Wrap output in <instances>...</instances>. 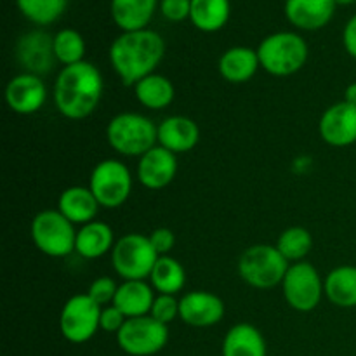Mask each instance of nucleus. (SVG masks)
<instances>
[{"mask_svg": "<svg viewBox=\"0 0 356 356\" xmlns=\"http://www.w3.org/2000/svg\"><path fill=\"white\" fill-rule=\"evenodd\" d=\"M336 7V0H285L284 13L292 26L315 31L330 23Z\"/></svg>", "mask_w": 356, "mask_h": 356, "instance_id": "nucleus-17", "label": "nucleus"}, {"mask_svg": "<svg viewBox=\"0 0 356 356\" xmlns=\"http://www.w3.org/2000/svg\"><path fill=\"white\" fill-rule=\"evenodd\" d=\"M31 240L49 257H66L75 252V225L56 209L38 212L31 221Z\"/></svg>", "mask_w": 356, "mask_h": 356, "instance_id": "nucleus-7", "label": "nucleus"}, {"mask_svg": "<svg viewBox=\"0 0 356 356\" xmlns=\"http://www.w3.org/2000/svg\"><path fill=\"white\" fill-rule=\"evenodd\" d=\"M125 322H127V316H125L115 305L104 306V308L101 309L99 329L104 330V332L118 334Z\"/></svg>", "mask_w": 356, "mask_h": 356, "instance_id": "nucleus-35", "label": "nucleus"}, {"mask_svg": "<svg viewBox=\"0 0 356 356\" xmlns=\"http://www.w3.org/2000/svg\"><path fill=\"white\" fill-rule=\"evenodd\" d=\"M117 343L124 353L131 356H152L167 346L169 329L149 315L127 318L117 334Z\"/></svg>", "mask_w": 356, "mask_h": 356, "instance_id": "nucleus-10", "label": "nucleus"}, {"mask_svg": "<svg viewBox=\"0 0 356 356\" xmlns=\"http://www.w3.org/2000/svg\"><path fill=\"white\" fill-rule=\"evenodd\" d=\"M200 141V129L191 118L172 115L159 124V145L172 152L174 155L188 153Z\"/></svg>", "mask_w": 356, "mask_h": 356, "instance_id": "nucleus-18", "label": "nucleus"}, {"mask_svg": "<svg viewBox=\"0 0 356 356\" xmlns=\"http://www.w3.org/2000/svg\"><path fill=\"white\" fill-rule=\"evenodd\" d=\"M277 249L289 263H301L313 249V236L302 226L287 228L277 240Z\"/></svg>", "mask_w": 356, "mask_h": 356, "instance_id": "nucleus-30", "label": "nucleus"}, {"mask_svg": "<svg viewBox=\"0 0 356 356\" xmlns=\"http://www.w3.org/2000/svg\"><path fill=\"white\" fill-rule=\"evenodd\" d=\"M160 13L170 23L190 19L191 0H160Z\"/></svg>", "mask_w": 356, "mask_h": 356, "instance_id": "nucleus-34", "label": "nucleus"}, {"mask_svg": "<svg viewBox=\"0 0 356 356\" xmlns=\"http://www.w3.org/2000/svg\"><path fill=\"white\" fill-rule=\"evenodd\" d=\"M343 44L348 54L356 59V14L346 23L343 31Z\"/></svg>", "mask_w": 356, "mask_h": 356, "instance_id": "nucleus-37", "label": "nucleus"}, {"mask_svg": "<svg viewBox=\"0 0 356 356\" xmlns=\"http://www.w3.org/2000/svg\"><path fill=\"white\" fill-rule=\"evenodd\" d=\"M225 316V302L207 291H193L179 299V318L186 325L205 329L219 323Z\"/></svg>", "mask_w": 356, "mask_h": 356, "instance_id": "nucleus-14", "label": "nucleus"}, {"mask_svg": "<svg viewBox=\"0 0 356 356\" xmlns=\"http://www.w3.org/2000/svg\"><path fill=\"white\" fill-rule=\"evenodd\" d=\"M108 145L124 156L141 159L159 143V125L146 115L125 111L118 113L106 125Z\"/></svg>", "mask_w": 356, "mask_h": 356, "instance_id": "nucleus-3", "label": "nucleus"}, {"mask_svg": "<svg viewBox=\"0 0 356 356\" xmlns=\"http://www.w3.org/2000/svg\"><path fill=\"white\" fill-rule=\"evenodd\" d=\"M89 188L101 207L117 209L129 200L132 191V176L124 162L106 159L96 163L89 177Z\"/></svg>", "mask_w": 356, "mask_h": 356, "instance_id": "nucleus-8", "label": "nucleus"}, {"mask_svg": "<svg viewBox=\"0 0 356 356\" xmlns=\"http://www.w3.org/2000/svg\"><path fill=\"white\" fill-rule=\"evenodd\" d=\"M47 101V87L42 82L40 75L35 73H19L13 76L6 87V103L14 113L33 115Z\"/></svg>", "mask_w": 356, "mask_h": 356, "instance_id": "nucleus-13", "label": "nucleus"}, {"mask_svg": "<svg viewBox=\"0 0 356 356\" xmlns=\"http://www.w3.org/2000/svg\"><path fill=\"white\" fill-rule=\"evenodd\" d=\"M159 6V0H111L110 13L122 31H138L148 28Z\"/></svg>", "mask_w": 356, "mask_h": 356, "instance_id": "nucleus-22", "label": "nucleus"}, {"mask_svg": "<svg viewBox=\"0 0 356 356\" xmlns=\"http://www.w3.org/2000/svg\"><path fill=\"white\" fill-rule=\"evenodd\" d=\"M261 68L273 76H291L308 61V44L294 31H277L263 38L256 49Z\"/></svg>", "mask_w": 356, "mask_h": 356, "instance_id": "nucleus-4", "label": "nucleus"}, {"mask_svg": "<svg viewBox=\"0 0 356 356\" xmlns=\"http://www.w3.org/2000/svg\"><path fill=\"white\" fill-rule=\"evenodd\" d=\"M104 82L99 70L89 61L65 66L54 83V104L63 117L83 120L99 106Z\"/></svg>", "mask_w": 356, "mask_h": 356, "instance_id": "nucleus-2", "label": "nucleus"}, {"mask_svg": "<svg viewBox=\"0 0 356 356\" xmlns=\"http://www.w3.org/2000/svg\"><path fill=\"white\" fill-rule=\"evenodd\" d=\"M99 202L89 186H70L59 195L58 211L73 225H87L96 221Z\"/></svg>", "mask_w": 356, "mask_h": 356, "instance_id": "nucleus-19", "label": "nucleus"}, {"mask_svg": "<svg viewBox=\"0 0 356 356\" xmlns=\"http://www.w3.org/2000/svg\"><path fill=\"white\" fill-rule=\"evenodd\" d=\"M117 291H118V285L115 284L113 278L99 277L90 284L89 291H87V296H89L96 305H99L101 308H104V306L113 305Z\"/></svg>", "mask_w": 356, "mask_h": 356, "instance_id": "nucleus-33", "label": "nucleus"}, {"mask_svg": "<svg viewBox=\"0 0 356 356\" xmlns=\"http://www.w3.org/2000/svg\"><path fill=\"white\" fill-rule=\"evenodd\" d=\"M261 61L257 51L243 45L228 49L225 54L219 58L218 70L222 79L229 83H243L249 82L259 70Z\"/></svg>", "mask_w": 356, "mask_h": 356, "instance_id": "nucleus-21", "label": "nucleus"}, {"mask_svg": "<svg viewBox=\"0 0 356 356\" xmlns=\"http://www.w3.org/2000/svg\"><path fill=\"white\" fill-rule=\"evenodd\" d=\"M344 101L356 106V82L350 83V86L346 87V90H344Z\"/></svg>", "mask_w": 356, "mask_h": 356, "instance_id": "nucleus-38", "label": "nucleus"}, {"mask_svg": "<svg viewBox=\"0 0 356 356\" xmlns=\"http://www.w3.org/2000/svg\"><path fill=\"white\" fill-rule=\"evenodd\" d=\"M149 316H153L156 322L163 323V325H169L170 322L179 318V301L176 299V296L156 294Z\"/></svg>", "mask_w": 356, "mask_h": 356, "instance_id": "nucleus-32", "label": "nucleus"}, {"mask_svg": "<svg viewBox=\"0 0 356 356\" xmlns=\"http://www.w3.org/2000/svg\"><path fill=\"white\" fill-rule=\"evenodd\" d=\"M222 356H266V341L250 323H236L226 332Z\"/></svg>", "mask_w": 356, "mask_h": 356, "instance_id": "nucleus-24", "label": "nucleus"}, {"mask_svg": "<svg viewBox=\"0 0 356 356\" xmlns=\"http://www.w3.org/2000/svg\"><path fill=\"white\" fill-rule=\"evenodd\" d=\"M356 0H336L337 6H351V3H355Z\"/></svg>", "mask_w": 356, "mask_h": 356, "instance_id": "nucleus-39", "label": "nucleus"}, {"mask_svg": "<svg viewBox=\"0 0 356 356\" xmlns=\"http://www.w3.org/2000/svg\"><path fill=\"white\" fill-rule=\"evenodd\" d=\"M19 13L38 26L56 23L65 14L68 0H16Z\"/></svg>", "mask_w": 356, "mask_h": 356, "instance_id": "nucleus-29", "label": "nucleus"}, {"mask_svg": "<svg viewBox=\"0 0 356 356\" xmlns=\"http://www.w3.org/2000/svg\"><path fill=\"white\" fill-rule=\"evenodd\" d=\"M101 306L87 294H75L65 302L59 315V330L68 343L83 344L99 329Z\"/></svg>", "mask_w": 356, "mask_h": 356, "instance_id": "nucleus-11", "label": "nucleus"}, {"mask_svg": "<svg viewBox=\"0 0 356 356\" xmlns=\"http://www.w3.org/2000/svg\"><path fill=\"white\" fill-rule=\"evenodd\" d=\"M165 56V40L149 30L122 31L110 45V63L124 86H132L155 73Z\"/></svg>", "mask_w": 356, "mask_h": 356, "instance_id": "nucleus-1", "label": "nucleus"}, {"mask_svg": "<svg viewBox=\"0 0 356 356\" xmlns=\"http://www.w3.org/2000/svg\"><path fill=\"white\" fill-rule=\"evenodd\" d=\"M282 291L287 305L299 313H309L318 308L325 296L320 273L312 263H292L282 282Z\"/></svg>", "mask_w": 356, "mask_h": 356, "instance_id": "nucleus-9", "label": "nucleus"}, {"mask_svg": "<svg viewBox=\"0 0 356 356\" xmlns=\"http://www.w3.org/2000/svg\"><path fill=\"white\" fill-rule=\"evenodd\" d=\"M17 61L28 73L42 75L51 72L56 61L54 37L40 30L24 33L16 45Z\"/></svg>", "mask_w": 356, "mask_h": 356, "instance_id": "nucleus-15", "label": "nucleus"}, {"mask_svg": "<svg viewBox=\"0 0 356 356\" xmlns=\"http://www.w3.org/2000/svg\"><path fill=\"white\" fill-rule=\"evenodd\" d=\"M289 263L277 245L257 243L243 250L238 259V273L247 285L259 291H268L282 285Z\"/></svg>", "mask_w": 356, "mask_h": 356, "instance_id": "nucleus-5", "label": "nucleus"}, {"mask_svg": "<svg viewBox=\"0 0 356 356\" xmlns=\"http://www.w3.org/2000/svg\"><path fill=\"white\" fill-rule=\"evenodd\" d=\"M134 96L148 110H165L176 97V89L167 76L152 73L134 86Z\"/></svg>", "mask_w": 356, "mask_h": 356, "instance_id": "nucleus-26", "label": "nucleus"}, {"mask_svg": "<svg viewBox=\"0 0 356 356\" xmlns=\"http://www.w3.org/2000/svg\"><path fill=\"white\" fill-rule=\"evenodd\" d=\"M325 298L337 308H356V266H337L323 280Z\"/></svg>", "mask_w": 356, "mask_h": 356, "instance_id": "nucleus-25", "label": "nucleus"}, {"mask_svg": "<svg viewBox=\"0 0 356 356\" xmlns=\"http://www.w3.org/2000/svg\"><path fill=\"white\" fill-rule=\"evenodd\" d=\"M148 236L159 256H169V252L176 245V235L169 228H156Z\"/></svg>", "mask_w": 356, "mask_h": 356, "instance_id": "nucleus-36", "label": "nucleus"}, {"mask_svg": "<svg viewBox=\"0 0 356 356\" xmlns=\"http://www.w3.org/2000/svg\"><path fill=\"white\" fill-rule=\"evenodd\" d=\"M155 298V289L146 280H124V284L118 285L113 305L127 318H138L149 315Z\"/></svg>", "mask_w": 356, "mask_h": 356, "instance_id": "nucleus-20", "label": "nucleus"}, {"mask_svg": "<svg viewBox=\"0 0 356 356\" xmlns=\"http://www.w3.org/2000/svg\"><path fill=\"white\" fill-rule=\"evenodd\" d=\"M149 284L155 289L156 294L176 296L186 285V271L183 264L174 257L160 256L149 275Z\"/></svg>", "mask_w": 356, "mask_h": 356, "instance_id": "nucleus-28", "label": "nucleus"}, {"mask_svg": "<svg viewBox=\"0 0 356 356\" xmlns=\"http://www.w3.org/2000/svg\"><path fill=\"white\" fill-rule=\"evenodd\" d=\"M177 174V159L172 152L156 145L139 159L138 179L148 190H163Z\"/></svg>", "mask_w": 356, "mask_h": 356, "instance_id": "nucleus-16", "label": "nucleus"}, {"mask_svg": "<svg viewBox=\"0 0 356 356\" xmlns=\"http://www.w3.org/2000/svg\"><path fill=\"white\" fill-rule=\"evenodd\" d=\"M115 247V233L103 221H90L76 232L75 252L83 259H99Z\"/></svg>", "mask_w": 356, "mask_h": 356, "instance_id": "nucleus-23", "label": "nucleus"}, {"mask_svg": "<svg viewBox=\"0 0 356 356\" xmlns=\"http://www.w3.org/2000/svg\"><path fill=\"white\" fill-rule=\"evenodd\" d=\"M54 56L56 61L63 66H72L86 61V40L73 28H63L54 35Z\"/></svg>", "mask_w": 356, "mask_h": 356, "instance_id": "nucleus-31", "label": "nucleus"}, {"mask_svg": "<svg viewBox=\"0 0 356 356\" xmlns=\"http://www.w3.org/2000/svg\"><path fill=\"white\" fill-rule=\"evenodd\" d=\"M159 254L153 249L149 236L127 233L115 242L111 264L115 273L124 280H149Z\"/></svg>", "mask_w": 356, "mask_h": 356, "instance_id": "nucleus-6", "label": "nucleus"}, {"mask_svg": "<svg viewBox=\"0 0 356 356\" xmlns=\"http://www.w3.org/2000/svg\"><path fill=\"white\" fill-rule=\"evenodd\" d=\"M320 138L334 148H346L356 143V106L339 101L323 111L318 124Z\"/></svg>", "mask_w": 356, "mask_h": 356, "instance_id": "nucleus-12", "label": "nucleus"}, {"mask_svg": "<svg viewBox=\"0 0 356 356\" xmlns=\"http://www.w3.org/2000/svg\"><path fill=\"white\" fill-rule=\"evenodd\" d=\"M232 14L229 0H191L190 21L205 33H214L226 26Z\"/></svg>", "mask_w": 356, "mask_h": 356, "instance_id": "nucleus-27", "label": "nucleus"}]
</instances>
